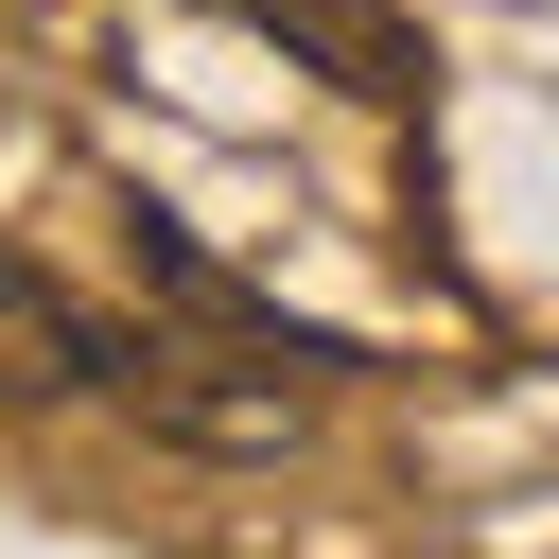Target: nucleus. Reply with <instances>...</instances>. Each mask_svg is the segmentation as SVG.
<instances>
[{
    "label": "nucleus",
    "instance_id": "1",
    "mask_svg": "<svg viewBox=\"0 0 559 559\" xmlns=\"http://www.w3.org/2000/svg\"><path fill=\"white\" fill-rule=\"evenodd\" d=\"M157 332H122L105 297H70L52 262L0 245V402H140Z\"/></svg>",
    "mask_w": 559,
    "mask_h": 559
},
{
    "label": "nucleus",
    "instance_id": "2",
    "mask_svg": "<svg viewBox=\"0 0 559 559\" xmlns=\"http://www.w3.org/2000/svg\"><path fill=\"white\" fill-rule=\"evenodd\" d=\"M245 35H280V70H314V87H349V105H419L437 87V35H419V0H227Z\"/></svg>",
    "mask_w": 559,
    "mask_h": 559
},
{
    "label": "nucleus",
    "instance_id": "3",
    "mask_svg": "<svg viewBox=\"0 0 559 559\" xmlns=\"http://www.w3.org/2000/svg\"><path fill=\"white\" fill-rule=\"evenodd\" d=\"M122 419H157V437H192V454H297V437H314V402H297L280 367H262V384H227V367H210V349H175V332H157V367H140V402H122Z\"/></svg>",
    "mask_w": 559,
    "mask_h": 559
},
{
    "label": "nucleus",
    "instance_id": "4",
    "mask_svg": "<svg viewBox=\"0 0 559 559\" xmlns=\"http://www.w3.org/2000/svg\"><path fill=\"white\" fill-rule=\"evenodd\" d=\"M122 245H140V280H157V297H175V314H210V332H245V349H262V367H367V349H349V332H297V314H280V297H262V280H227V262H210V245H192V227H175V210H140V227H122Z\"/></svg>",
    "mask_w": 559,
    "mask_h": 559
}]
</instances>
